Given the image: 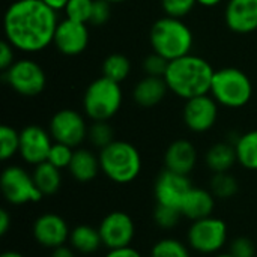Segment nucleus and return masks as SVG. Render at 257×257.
<instances>
[{
	"label": "nucleus",
	"instance_id": "f03ea898",
	"mask_svg": "<svg viewBox=\"0 0 257 257\" xmlns=\"http://www.w3.org/2000/svg\"><path fill=\"white\" fill-rule=\"evenodd\" d=\"M214 68L199 56L187 54L169 63L164 80L169 90L182 99L208 95L214 78Z\"/></svg>",
	"mask_w": 257,
	"mask_h": 257
},
{
	"label": "nucleus",
	"instance_id": "c85d7f7f",
	"mask_svg": "<svg viewBox=\"0 0 257 257\" xmlns=\"http://www.w3.org/2000/svg\"><path fill=\"white\" fill-rule=\"evenodd\" d=\"M151 257H190V251L182 242L167 238L154 244Z\"/></svg>",
	"mask_w": 257,
	"mask_h": 257
},
{
	"label": "nucleus",
	"instance_id": "4c0bfd02",
	"mask_svg": "<svg viewBox=\"0 0 257 257\" xmlns=\"http://www.w3.org/2000/svg\"><path fill=\"white\" fill-rule=\"evenodd\" d=\"M14 47L8 41L0 42V69L6 71L14 63Z\"/></svg>",
	"mask_w": 257,
	"mask_h": 257
},
{
	"label": "nucleus",
	"instance_id": "2eb2a0df",
	"mask_svg": "<svg viewBox=\"0 0 257 257\" xmlns=\"http://www.w3.org/2000/svg\"><path fill=\"white\" fill-rule=\"evenodd\" d=\"M191 188L193 185L188 176L164 169L155 181L154 191H155L157 203L169 205L181 209L182 200Z\"/></svg>",
	"mask_w": 257,
	"mask_h": 257
},
{
	"label": "nucleus",
	"instance_id": "58836bf2",
	"mask_svg": "<svg viewBox=\"0 0 257 257\" xmlns=\"http://www.w3.org/2000/svg\"><path fill=\"white\" fill-rule=\"evenodd\" d=\"M105 257H142V254L137 250H134L133 247H123V248L108 250Z\"/></svg>",
	"mask_w": 257,
	"mask_h": 257
},
{
	"label": "nucleus",
	"instance_id": "7c9ffc66",
	"mask_svg": "<svg viewBox=\"0 0 257 257\" xmlns=\"http://www.w3.org/2000/svg\"><path fill=\"white\" fill-rule=\"evenodd\" d=\"M87 139L89 142L99 149H104L105 146H108L111 142H114L113 137V128L107 123V122H93L87 131Z\"/></svg>",
	"mask_w": 257,
	"mask_h": 257
},
{
	"label": "nucleus",
	"instance_id": "ddd939ff",
	"mask_svg": "<svg viewBox=\"0 0 257 257\" xmlns=\"http://www.w3.org/2000/svg\"><path fill=\"white\" fill-rule=\"evenodd\" d=\"M51 134L38 125H29L20 131V151L21 158L33 166L45 163L48 160L50 149L53 146Z\"/></svg>",
	"mask_w": 257,
	"mask_h": 257
},
{
	"label": "nucleus",
	"instance_id": "49530a36",
	"mask_svg": "<svg viewBox=\"0 0 257 257\" xmlns=\"http://www.w3.org/2000/svg\"><path fill=\"white\" fill-rule=\"evenodd\" d=\"M107 2H110V3H123L126 0H107Z\"/></svg>",
	"mask_w": 257,
	"mask_h": 257
},
{
	"label": "nucleus",
	"instance_id": "a19ab883",
	"mask_svg": "<svg viewBox=\"0 0 257 257\" xmlns=\"http://www.w3.org/2000/svg\"><path fill=\"white\" fill-rule=\"evenodd\" d=\"M9 226H11V217H9V214H8L6 209H2L0 211V233L2 235H6Z\"/></svg>",
	"mask_w": 257,
	"mask_h": 257
},
{
	"label": "nucleus",
	"instance_id": "dca6fc26",
	"mask_svg": "<svg viewBox=\"0 0 257 257\" xmlns=\"http://www.w3.org/2000/svg\"><path fill=\"white\" fill-rule=\"evenodd\" d=\"M69 229L66 221L56 214H44L33 223L35 239L47 248H57L69 239Z\"/></svg>",
	"mask_w": 257,
	"mask_h": 257
},
{
	"label": "nucleus",
	"instance_id": "0eeeda50",
	"mask_svg": "<svg viewBox=\"0 0 257 257\" xmlns=\"http://www.w3.org/2000/svg\"><path fill=\"white\" fill-rule=\"evenodd\" d=\"M5 80L12 90L23 96H36L47 84L44 69L30 59L15 60L5 71Z\"/></svg>",
	"mask_w": 257,
	"mask_h": 257
},
{
	"label": "nucleus",
	"instance_id": "a878e982",
	"mask_svg": "<svg viewBox=\"0 0 257 257\" xmlns=\"http://www.w3.org/2000/svg\"><path fill=\"white\" fill-rule=\"evenodd\" d=\"M130 71L131 62L126 56L120 53H113L107 56L102 62V75L119 84L130 75Z\"/></svg>",
	"mask_w": 257,
	"mask_h": 257
},
{
	"label": "nucleus",
	"instance_id": "ea45409f",
	"mask_svg": "<svg viewBox=\"0 0 257 257\" xmlns=\"http://www.w3.org/2000/svg\"><path fill=\"white\" fill-rule=\"evenodd\" d=\"M74 251H75L74 248L60 245V247H57V248H53L51 257H75V253H74Z\"/></svg>",
	"mask_w": 257,
	"mask_h": 257
},
{
	"label": "nucleus",
	"instance_id": "1a4fd4ad",
	"mask_svg": "<svg viewBox=\"0 0 257 257\" xmlns=\"http://www.w3.org/2000/svg\"><path fill=\"white\" fill-rule=\"evenodd\" d=\"M227 241V226L223 220L208 217L193 221L188 230V244L193 250L212 254L220 251Z\"/></svg>",
	"mask_w": 257,
	"mask_h": 257
},
{
	"label": "nucleus",
	"instance_id": "5701e85b",
	"mask_svg": "<svg viewBox=\"0 0 257 257\" xmlns=\"http://www.w3.org/2000/svg\"><path fill=\"white\" fill-rule=\"evenodd\" d=\"M69 242L71 247L83 254H92L99 250L102 245V239L99 235V230L87 226V224H80L72 229L69 233Z\"/></svg>",
	"mask_w": 257,
	"mask_h": 257
},
{
	"label": "nucleus",
	"instance_id": "79ce46f5",
	"mask_svg": "<svg viewBox=\"0 0 257 257\" xmlns=\"http://www.w3.org/2000/svg\"><path fill=\"white\" fill-rule=\"evenodd\" d=\"M42 2L57 12V11H60V9H65V6L68 5L69 0H42Z\"/></svg>",
	"mask_w": 257,
	"mask_h": 257
},
{
	"label": "nucleus",
	"instance_id": "c756f323",
	"mask_svg": "<svg viewBox=\"0 0 257 257\" xmlns=\"http://www.w3.org/2000/svg\"><path fill=\"white\" fill-rule=\"evenodd\" d=\"M181 217H184L182 211L175 206L157 203V206L154 209V221L161 229H173L179 223Z\"/></svg>",
	"mask_w": 257,
	"mask_h": 257
},
{
	"label": "nucleus",
	"instance_id": "37998d69",
	"mask_svg": "<svg viewBox=\"0 0 257 257\" xmlns=\"http://www.w3.org/2000/svg\"><path fill=\"white\" fill-rule=\"evenodd\" d=\"M197 5H202L205 8H212V6H217L218 3H221V0H196Z\"/></svg>",
	"mask_w": 257,
	"mask_h": 257
},
{
	"label": "nucleus",
	"instance_id": "cd10ccee",
	"mask_svg": "<svg viewBox=\"0 0 257 257\" xmlns=\"http://www.w3.org/2000/svg\"><path fill=\"white\" fill-rule=\"evenodd\" d=\"M20 151V133L12 126H0V158L3 161L12 158Z\"/></svg>",
	"mask_w": 257,
	"mask_h": 257
},
{
	"label": "nucleus",
	"instance_id": "b1692460",
	"mask_svg": "<svg viewBox=\"0 0 257 257\" xmlns=\"http://www.w3.org/2000/svg\"><path fill=\"white\" fill-rule=\"evenodd\" d=\"M32 176H33V181H35L38 190L42 193V196H51V194L57 193L60 188V184H62L60 169L54 167L48 161L35 166Z\"/></svg>",
	"mask_w": 257,
	"mask_h": 257
},
{
	"label": "nucleus",
	"instance_id": "c9c22d12",
	"mask_svg": "<svg viewBox=\"0 0 257 257\" xmlns=\"http://www.w3.org/2000/svg\"><path fill=\"white\" fill-rule=\"evenodd\" d=\"M111 15V3L107 0H93V6H92V12H90V18H89V24L92 26H104Z\"/></svg>",
	"mask_w": 257,
	"mask_h": 257
},
{
	"label": "nucleus",
	"instance_id": "aec40b11",
	"mask_svg": "<svg viewBox=\"0 0 257 257\" xmlns=\"http://www.w3.org/2000/svg\"><path fill=\"white\" fill-rule=\"evenodd\" d=\"M215 205V197L211 191L193 187L182 200L181 211L182 215L191 221L211 217Z\"/></svg>",
	"mask_w": 257,
	"mask_h": 257
},
{
	"label": "nucleus",
	"instance_id": "4468645a",
	"mask_svg": "<svg viewBox=\"0 0 257 257\" xmlns=\"http://www.w3.org/2000/svg\"><path fill=\"white\" fill-rule=\"evenodd\" d=\"M53 44L65 56L81 54L89 44V30L84 23H78L69 18L59 21Z\"/></svg>",
	"mask_w": 257,
	"mask_h": 257
},
{
	"label": "nucleus",
	"instance_id": "72a5a7b5",
	"mask_svg": "<svg viewBox=\"0 0 257 257\" xmlns=\"http://www.w3.org/2000/svg\"><path fill=\"white\" fill-rule=\"evenodd\" d=\"M197 5L196 0H161V8L167 17L182 18L188 15Z\"/></svg>",
	"mask_w": 257,
	"mask_h": 257
},
{
	"label": "nucleus",
	"instance_id": "6ab92c4d",
	"mask_svg": "<svg viewBox=\"0 0 257 257\" xmlns=\"http://www.w3.org/2000/svg\"><path fill=\"white\" fill-rule=\"evenodd\" d=\"M169 86L164 80V77H151L146 75L137 84L133 90V98L137 105L143 108H151L158 105L167 95Z\"/></svg>",
	"mask_w": 257,
	"mask_h": 257
},
{
	"label": "nucleus",
	"instance_id": "9d476101",
	"mask_svg": "<svg viewBox=\"0 0 257 257\" xmlns=\"http://www.w3.org/2000/svg\"><path fill=\"white\" fill-rule=\"evenodd\" d=\"M87 125L84 117L71 108H63L54 113L50 120V134L54 142L71 148L80 146L87 139Z\"/></svg>",
	"mask_w": 257,
	"mask_h": 257
},
{
	"label": "nucleus",
	"instance_id": "6e6552de",
	"mask_svg": "<svg viewBox=\"0 0 257 257\" xmlns=\"http://www.w3.org/2000/svg\"><path fill=\"white\" fill-rule=\"evenodd\" d=\"M0 185L5 199L12 205L35 203L44 197L38 190L33 176L18 166H9L3 170Z\"/></svg>",
	"mask_w": 257,
	"mask_h": 257
},
{
	"label": "nucleus",
	"instance_id": "7ed1b4c3",
	"mask_svg": "<svg viewBox=\"0 0 257 257\" xmlns=\"http://www.w3.org/2000/svg\"><path fill=\"white\" fill-rule=\"evenodd\" d=\"M149 39L154 53L166 57L169 62L190 54L193 47V32L190 27L181 18L167 15L154 23Z\"/></svg>",
	"mask_w": 257,
	"mask_h": 257
},
{
	"label": "nucleus",
	"instance_id": "39448f33",
	"mask_svg": "<svg viewBox=\"0 0 257 257\" xmlns=\"http://www.w3.org/2000/svg\"><path fill=\"white\" fill-rule=\"evenodd\" d=\"M122 99L120 84L101 75L84 90L83 108L86 116L93 122H107L119 111Z\"/></svg>",
	"mask_w": 257,
	"mask_h": 257
},
{
	"label": "nucleus",
	"instance_id": "bb28decb",
	"mask_svg": "<svg viewBox=\"0 0 257 257\" xmlns=\"http://www.w3.org/2000/svg\"><path fill=\"white\" fill-rule=\"evenodd\" d=\"M238 181L229 172L214 173L211 178V193L215 199H230L238 193Z\"/></svg>",
	"mask_w": 257,
	"mask_h": 257
},
{
	"label": "nucleus",
	"instance_id": "a18cd8bd",
	"mask_svg": "<svg viewBox=\"0 0 257 257\" xmlns=\"http://www.w3.org/2000/svg\"><path fill=\"white\" fill-rule=\"evenodd\" d=\"M215 257H233L230 253H223V254H217Z\"/></svg>",
	"mask_w": 257,
	"mask_h": 257
},
{
	"label": "nucleus",
	"instance_id": "423d86ee",
	"mask_svg": "<svg viewBox=\"0 0 257 257\" xmlns=\"http://www.w3.org/2000/svg\"><path fill=\"white\" fill-rule=\"evenodd\" d=\"M209 93L224 107L241 108L247 105L253 96V83L244 71L238 68H223L215 71Z\"/></svg>",
	"mask_w": 257,
	"mask_h": 257
},
{
	"label": "nucleus",
	"instance_id": "e433bc0d",
	"mask_svg": "<svg viewBox=\"0 0 257 257\" xmlns=\"http://www.w3.org/2000/svg\"><path fill=\"white\" fill-rule=\"evenodd\" d=\"M229 253L233 257H256V245L251 239L239 236L232 241Z\"/></svg>",
	"mask_w": 257,
	"mask_h": 257
},
{
	"label": "nucleus",
	"instance_id": "9b49d317",
	"mask_svg": "<svg viewBox=\"0 0 257 257\" xmlns=\"http://www.w3.org/2000/svg\"><path fill=\"white\" fill-rule=\"evenodd\" d=\"M98 230L102 239V245L108 250L130 247L136 235L133 218L122 211H114L105 215Z\"/></svg>",
	"mask_w": 257,
	"mask_h": 257
},
{
	"label": "nucleus",
	"instance_id": "f257e3e1",
	"mask_svg": "<svg viewBox=\"0 0 257 257\" xmlns=\"http://www.w3.org/2000/svg\"><path fill=\"white\" fill-rule=\"evenodd\" d=\"M57 24L56 11L42 0H17L3 18L6 41L24 53H38L53 44Z\"/></svg>",
	"mask_w": 257,
	"mask_h": 257
},
{
	"label": "nucleus",
	"instance_id": "2f4dec72",
	"mask_svg": "<svg viewBox=\"0 0 257 257\" xmlns=\"http://www.w3.org/2000/svg\"><path fill=\"white\" fill-rule=\"evenodd\" d=\"M93 0H69L65 6L66 18L78 21V23H89L90 12H92Z\"/></svg>",
	"mask_w": 257,
	"mask_h": 257
},
{
	"label": "nucleus",
	"instance_id": "f704fd0d",
	"mask_svg": "<svg viewBox=\"0 0 257 257\" xmlns=\"http://www.w3.org/2000/svg\"><path fill=\"white\" fill-rule=\"evenodd\" d=\"M169 63L170 62L166 57L157 53H152L143 60V71L146 75H151V77H164L169 68Z\"/></svg>",
	"mask_w": 257,
	"mask_h": 257
},
{
	"label": "nucleus",
	"instance_id": "20e7f679",
	"mask_svg": "<svg viewBox=\"0 0 257 257\" xmlns=\"http://www.w3.org/2000/svg\"><path fill=\"white\" fill-rule=\"evenodd\" d=\"M102 173L116 184L133 182L142 170V158L136 146L128 142L114 140L99 151Z\"/></svg>",
	"mask_w": 257,
	"mask_h": 257
},
{
	"label": "nucleus",
	"instance_id": "4be33fe9",
	"mask_svg": "<svg viewBox=\"0 0 257 257\" xmlns=\"http://www.w3.org/2000/svg\"><path fill=\"white\" fill-rule=\"evenodd\" d=\"M238 161L235 145L220 142L212 145L206 152V164L214 173L229 172Z\"/></svg>",
	"mask_w": 257,
	"mask_h": 257
},
{
	"label": "nucleus",
	"instance_id": "a211bd4d",
	"mask_svg": "<svg viewBox=\"0 0 257 257\" xmlns=\"http://www.w3.org/2000/svg\"><path fill=\"white\" fill-rule=\"evenodd\" d=\"M197 163V151L194 145L188 140L179 139L169 145L164 154V166L179 175L188 176Z\"/></svg>",
	"mask_w": 257,
	"mask_h": 257
},
{
	"label": "nucleus",
	"instance_id": "473e14b6",
	"mask_svg": "<svg viewBox=\"0 0 257 257\" xmlns=\"http://www.w3.org/2000/svg\"><path fill=\"white\" fill-rule=\"evenodd\" d=\"M74 148L68 146V145H63V143H57L54 142L51 149H50V154H48V163H51L54 167L57 169H68L69 164H71V160H72V155H74Z\"/></svg>",
	"mask_w": 257,
	"mask_h": 257
},
{
	"label": "nucleus",
	"instance_id": "412c9836",
	"mask_svg": "<svg viewBox=\"0 0 257 257\" xmlns=\"http://www.w3.org/2000/svg\"><path fill=\"white\" fill-rule=\"evenodd\" d=\"M69 173L78 182H89L96 178L98 172L101 170L99 157L87 149H77L74 151L71 164L68 167Z\"/></svg>",
	"mask_w": 257,
	"mask_h": 257
},
{
	"label": "nucleus",
	"instance_id": "f3484780",
	"mask_svg": "<svg viewBox=\"0 0 257 257\" xmlns=\"http://www.w3.org/2000/svg\"><path fill=\"white\" fill-rule=\"evenodd\" d=\"M227 27L241 35L257 30V0H229L224 12Z\"/></svg>",
	"mask_w": 257,
	"mask_h": 257
},
{
	"label": "nucleus",
	"instance_id": "f8f14e48",
	"mask_svg": "<svg viewBox=\"0 0 257 257\" xmlns=\"http://www.w3.org/2000/svg\"><path fill=\"white\" fill-rule=\"evenodd\" d=\"M182 116L188 130L193 133H206L217 122L218 102L209 95L187 99Z\"/></svg>",
	"mask_w": 257,
	"mask_h": 257
},
{
	"label": "nucleus",
	"instance_id": "393cba45",
	"mask_svg": "<svg viewBox=\"0 0 257 257\" xmlns=\"http://www.w3.org/2000/svg\"><path fill=\"white\" fill-rule=\"evenodd\" d=\"M235 149L238 163L242 167L248 170H257V130L242 134L236 140Z\"/></svg>",
	"mask_w": 257,
	"mask_h": 257
},
{
	"label": "nucleus",
	"instance_id": "c03bdc74",
	"mask_svg": "<svg viewBox=\"0 0 257 257\" xmlns=\"http://www.w3.org/2000/svg\"><path fill=\"white\" fill-rule=\"evenodd\" d=\"M0 257H24L23 254H20V253H17V251H6V253H3Z\"/></svg>",
	"mask_w": 257,
	"mask_h": 257
}]
</instances>
